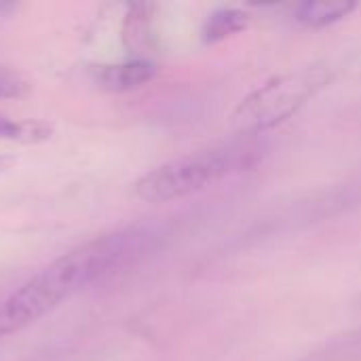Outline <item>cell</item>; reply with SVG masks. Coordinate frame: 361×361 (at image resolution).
<instances>
[{"instance_id":"6da1fadb","label":"cell","mask_w":361,"mask_h":361,"mask_svg":"<svg viewBox=\"0 0 361 361\" xmlns=\"http://www.w3.org/2000/svg\"><path fill=\"white\" fill-rule=\"evenodd\" d=\"M157 243L154 231L135 226L95 237L59 256L0 302V338L30 328L74 294L140 264Z\"/></svg>"},{"instance_id":"7a4b0ae2","label":"cell","mask_w":361,"mask_h":361,"mask_svg":"<svg viewBox=\"0 0 361 361\" xmlns=\"http://www.w3.org/2000/svg\"><path fill=\"white\" fill-rule=\"evenodd\" d=\"M256 157L258 146L247 142L197 150L144 173L133 184V195L146 203H169L186 199L218 184L231 173L254 165Z\"/></svg>"},{"instance_id":"3957f363","label":"cell","mask_w":361,"mask_h":361,"mask_svg":"<svg viewBox=\"0 0 361 361\" xmlns=\"http://www.w3.org/2000/svg\"><path fill=\"white\" fill-rule=\"evenodd\" d=\"M334 78L328 63H309L273 76L254 89L233 112V127L243 135L269 131L292 118Z\"/></svg>"},{"instance_id":"277c9868","label":"cell","mask_w":361,"mask_h":361,"mask_svg":"<svg viewBox=\"0 0 361 361\" xmlns=\"http://www.w3.org/2000/svg\"><path fill=\"white\" fill-rule=\"evenodd\" d=\"M157 74V66L148 59H131L123 63L99 66L95 70V82L112 93L133 91L150 82Z\"/></svg>"},{"instance_id":"5b68a950","label":"cell","mask_w":361,"mask_h":361,"mask_svg":"<svg viewBox=\"0 0 361 361\" xmlns=\"http://www.w3.org/2000/svg\"><path fill=\"white\" fill-rule=\"evenodd\" d=\"M355 2H302L296 6V21L309 27H326L355 11Z\"/></svg>"},{"instance_id":"8992f818","label":"cell","mask_w":361,"mask_h":361,"mask_svg":"<svg viewBox=\"0 0 361 361\" xmlns=\"http://www.w3.org/2000/svg\"><path fill=\"white\" fill-rule=\"evenodd\" d=\"M53 127L44 121H13L0 114V140L17 142V144H42L51 140Z\"/></svg>"},{"instance_id":"52a82bcc","label":"cell","mask_w":361,"mask_h":361,"mask_svg":"<svg viewBox=\"0 0 361 361\" xmlns=\"http://www.w3.org/2000/svg\"><path fill=\"white\" fill-rule=\"evenodd\" d=\"M250 21V15L239 8H220L209 15V19L203 25V40L205 42H218L224 40L241 30H245Z\"/></svg>"},{"instance_id":"ba28073f","label":"cell","mask_w":361,"mask_h":361,"mask_svg":"<svg viewBox=\"0 0 361 361\" xmlns=\"http://www.w3.org/2000/svg\"><path fill=\"white\" fill-rule=\"evenodd\" d=\"M30 93V82L15 70L0 66V99H19Z\"/></svg>"},{"instance_id":"9c48e42d","label":"cell","mask_w":361,"mask_h":361,"mask_svg":"<svg viewBox=\"0 0 361 361\" xmlns=\"http://www.w3.org/2000/svg\"><path fill=\"white\" fill-rule=\"evenodd\" d=\"M15 163H17V159L13 154H0V176L6 173L8 169H13Z\"/></svg>"},{"instance_id":"30bf717a","label":"cell","mask_w":361,"mask_h":361,"mask_svg":"<svg viewBox=\"0 0 361 361\" xmlns=\"http://www.w3.org/2000/svg\"><path fill=\"white\" fill-rule=\"evenodd\" d=\"M19 6L13 4V2H0V17H8L11 13H15Z\"/></svg>"}]
</instances>
